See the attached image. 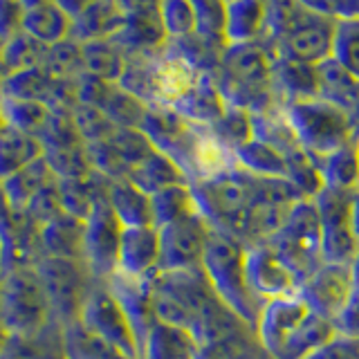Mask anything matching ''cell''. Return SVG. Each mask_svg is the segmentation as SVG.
<instances>
[{"mask_svg": "<svg viewBox=\"0 0 359 359\" xmlns=\"http://www.w3.org/2000/svg\"><path fill=\"white\" fill-rule=\"evenodd\" d=\"M254 334L269 359H308L339 332L332 321L323 319L294 294L267 301L256 321Z\"/></svg>", "mask_w": 359, "mask_h": 359, "instance_id": "obj_1", "label": "cell"}, {"mask_svg": "<svg viewBox=\"0 0 359 359\" xmlns=\"http://www.w3.org/2000/svg\"><path fill=\"white\" fill-rule=\"evenodd\" d=\"M213 81L224 104L243 108L250 115L280 106L272 86V52L263 41L227 45Z\"/></svg>", "mask_w": 359, "mask_h": 359, "instance_id": "obj_2", "label": "cell"}, {"mask_svg": "<svg viewBox=\"0 0 359 359\" xmlns=\"http://www.w3.org/2000/svg\"><path fill=\"white\" fill-rule=\"evenodd\" d=\"M247 245L236 241L233 236L211 229L209 241L202 256V272H205L211 290L245 325L254 330L265 303L254 294L247 280L245 267Z\"/></svg>", "mask_w": 359, "mask_h": 359, "instance_id": "obj_3", "label": "cell"}, {"mask_svg": "<svg viewBox=\"0 0 359 359\" xmlns=\"http://www.w3.org/2000/svg\"><path fill=\"white\" fill-rule=\"evenodd\" d=\"M254 182L256 175L243 171L241 166H231L216 175L189 182V187L196 211L209 222V227L229 233L245 245Z\"/></svg>", "mask_w": 359, "mask_h": 359, "instance_id": "obj_4", "label": "cell"}, {"mask_svg": "<svg viewBox=\"0 0 359 359\" xmlns=\"http://www.w3.org/2000/svg\"><path fill=\"white\" fill-rule=\"evenodd\" d=\"M0 323L9 337H34L50 330L52 312L34 265L11 267L0 276Z\"/></svg>", "mask_w": 359, "mask_h": 359, "instance_id": "obj_5", "label": "cell"}, {"mask_svg": "<svg viewBox=\"0 0 359 359\" xmlns=\"http://www.w3.org/2000/svg\"><path fill=\"white\" fill-rule=\"evenodd\" d=\"M283 112L299 146L310 157L334 153L359 137L351 117L319 97L287 101L283 104Z\"/></svg>", "mask_w": 359, "mask_h": 359, "instance_id": "obj_6", "label": "cell"}, {"mask_svg": "<svg viewBox=\"0 0 359 359\" xmlns=\"http://www.w3.org/2000/svg\"><path fill=\"white\" fill-rule=\"evenodd\" d=\"M265 243L297 274L301 283L317 272L323 263V252L319 216L312 200H301Z\"/></svg>", "mask_w": 359, "mask_h": 359, "instance_id": "obj_7", "label": "cell"}, {"mask_svg": "<svg viewBox=\"0 0 359 359\" xmlns=\"http://www.w3.org/2000/svg\"><path fill=\"white\" fill-rule=\"evenodd\" d=\"M34 269L43 283L45 297H48L54 325L63 328L67 323H74L97 278L90 274L83 263L63 261V258L41 256L34 263Z\"/></svg>", "mask_w": 359, "mask_h": 359, "instance_id": "obj_8", "label": "cell"}, {"mask_svg": "<svg viewBox=\"0 0 359 359\" xmlns=\"http://www.w3.org/2000/svg\"><path fill=\"white\" fill-rule=\"evenodd\" d=\"M355 191H337L323 187L312 198L317 209L319 227H321V252L323 263H341L351 265L359 254V241L353 229L351 202Z\"/></svg>", "mask_w": 359, "mask_h": 359, "instance_id": "obj_9", "label": "cell"}, {"mask_svg": "<svg viewBox=\"0 0 359 359\" xmlns=\"http://www.w3.org/2000/svg\"><path fill=\"white\" fill-rule=\"evenodd\" d=\"M332 32H334V16H325L319 14V11H310L306 7H301V11L290 22L283 36L269 43L267 48L272 52V56H278V59L317 65L330 56Z\"/></svg>", "mask_w": 359, "mask_h": 359, "instance_id": "obj_10", "label": "cell"}, {"mask_svg": "<svg viewBox=\"0 0 359 359\" xmlns=\"http://www.w3.org/2000/svg\"><path fill=\"white\" fill-rule=\"evenodd\" d=\"M76 321L90 332L101 337V339L117 346L119 351L128 353L133 357H140L137 334H135L121 303L115 299V294H112L110 287L106 285V280H95V285L90 287Z\"/></svg>", "mask_w": 359, "mask_h": 359, "instance_id": "obj_11", "label": "cell"}, {"mask_svg": "<svg viewBox=\"0 0 359 359\" xmlns=\"http://www.w3.org/2000/svg\"><path fill=\"white\" fill-rule=\"evenodd\" d=\"M157 233H160V269L166 272L202 269V256L211 227L198 211L164 224Z\"/></svg>", "mask_w": 359, "mask_h": 359, "instance_id": "obj_12", "label": "cell"}, {"mask_svg": "<svg viewBox=\"0 0 359 359\" xmlns=\"http://www.w3.org/2000/svg\"><path fill=\"white\" fill-rule=\"evenodd\" d=\"M121 231L123 227L108 200H101L83 220V263L97 280H106L117 272Z\"/></svg>", "mask_w": 359, "mask_h": 359, "instance_id": "obj_13", "label": "cell"}, {"mask_svg": "<svg viewBox=\"0 0 359 359\" xmlns=\"http://www.w3.org/2000/svg\"><path fill=\"white\" fill-rule=\"evenodd\" d=\"M245 267L250 287L263 303L299 294L301 280L267 243H256L247 247Z\"/></svg>", "mask_w": 359, "mask_h": 359, "instance_id": "obj_14", "label": "cell"}, {"mask_svg": "<svg viewBox=\"0 0 359 359\" xmlns=\"http://www.w3.org/2000/svg\"><path fill=\"white\" fill-rule=\"evenodd\" d=\"M353 292L351 265L341 263H321V267L308 276L299 287V297L308 306L321 314L323 319L337 323Z\"/></svg>", "mask_w": 359, "mask_h": 359, "instance_id": "obj_15", "label": "cell"}, {"mask_svg": "<svg viewBox=\"0 0 359 359\" xmlns=\"http://www.w3.org/2000/svg\"><path fill=\"white\" fill-rule=\"evenodd\" d=\"M198 72L189 61L180 56L166 41L151 54L149 70V106H171L196 83Z\"/></svg>", "mask_w": 359, "mask_h": 359, "instance_id": "obj_16", "label": "cell"}, {"mask_svg": "<svg viewBox=\"0 0 359 359\" xmlns=\"http://www.w3.org/2000/svg\"><path fill=\"white\" fill-rule=\"evenodd\" d=\"M160 269V233L155 227H126L121 231L117 272L149 278Z\"/></svg>", "mask_w": 359, "mask_h": 359, "instance_id": "obj_17", "label": "cell"}, {"mask_svg": "<svg viewBox=\"0 0 359 359\" xmlns=\"http://www.w3.org/2000/svg\"><path fill=\"white\" fill-rule=\"evenodd\" d=\"M106 285L110 287L112 294H115V299L121 303L123 312H126L133 330L137 334L140 353H142V341L146 332H149V325L155 319L153 303H151V276L133 278V276H123L115 272L110 278H106Z\"/></svg>", "mask_w": 359, "mask_h": 359, "instance_id": "obj_18", "label": "cell"}, {"mask_svg": "<svg viewBox=\"0 0 359 359\" xmlns=\"http://www.w3.org/2000/svg\"><path fill=\"white\" fill-rule=\"evenodd\" d=\"M314 70H317V97L346 112L359 130V79L346 72L330 56L314 65Z\"/></svg>", "mask_w": 359, "mask_h": 359, "instance_id": "obj_19", "label": "cell"}, {"mask_svg": "<svg viewBox=\"0 0 359 359\" xmlns=\"http://www.w3.org/2000/svg\"><path fill=\"white\" fill-rule=\"evenodd\" d=\"M200 344L194 332L160 319H153L142 341V359H196Z\"/></svg>", "mask_w": 359, "mask_h": 359, "instance_id": "obj_20", "label": "cell"}, {"mask_svg": "<svg viewBox=\"0 0 359 359\" xmlns=\"http://www.w3.org/2000/svg\"><path fill=\"white\" fill-rule=\"evenodd\" d=\"M168 108H173L177 115H182L191 123L211 126V123L224 112L227 104H224L220 90H218L216 81H213V74L202 72L196 79V83Z\"/></svg>", "mask_w": 359, "mask_h": 359, "instance_id": "obj_21", "label": "cell"}, {"mask_svg": "<svg viewBox=\"0 0 359 359\" xmlns=\"http://www.w3.org/2000/svg\"><path fill=\"white\" fill-rule=\"evenodd\" d=\"M41 256L83 263V220L61 213L39 229ZM86 265V263H83Z\"/></svg>", "mask_w": 359, "mask_h": 359, "instance_id": "obj_22", "label": "cell"}, {"mask_svg": "<svg viewBox=\"0 0 359 359\" xmlns=\"http://www.w3.org/2000/svg\"><path fill=\"white\" fill-rule=\"evenodd\" d=\"M110 180L97 171H90L81 177L59 180V196L63 213L79 220H86L101 200L108 198Z\"/></svg>", "mask_w": 359, "mask_h": 359, "instance_id": "obj_23", "label": "cell"}, {"mask_svg": "<svg viewBox=\"0 0 359 359\" xmlns=\"http://www.w3.org/2000/svg\"><path fill=\"white\" fill-rule=\"evenodd\" d=\"M272 86L280 106L287 101L317 97V70L308 63L272 56Z\"/></svg>", "mask_w": 359, "mask_h": 359, "instance_id": "obj_24", "label": "cell"}, {"mask_svg": "<svg viewBox=\"0 0 359 359\" xmlns=\"http://www.w3.org/2000/svg\"><path fill=\"white\" fill-rule=\"evenodd\" d=\"M265 32V0H229L224 5V43H254Z\"/></svg>", "mask_w": 359, "mask_h": 359, "instance_id": "obj_25", "label": "cell"}, {"mask_svg": "<svg viewBox=\"0 0 359 359\" xmlns=\"http://www.w3.org/2000/svg\"><path fill=\"white\" fill-rule=\"evenodd\" d=\"M123 14L115 0H95L86 11H81L70 27V39L76 43L115 39L117 32L123 27Z\"/></svg>", "mask_w": 359, "mask_h": 359, "instance_id": "obj_26", "label": "cell"}, {"mask_svg": "<svg viewBox=\"0 0 359 359\" xmlns=\"http://www.w3.org/2000/svg\"><path fill=\"white\" fill-rule=\"evenodd\" d=\"M108 205L121 222V227H153L151 220V196L144 194L128 180H110Z\"/></svg>", "mask_w": 359, "mask_h": 359, "instance_id": "obj_27", "label": "cell"}, {"mask_svg": "<svg viewBox=\"0 0 359 359\" xmlns=\"http://www.w3.org/2000/svg\"><path fill=\"white\" fill-rule=\"evenodd\" d=\"M61 353L63 359H140L101 339L79 321L61 328Z\"/></svg>", "mask_w": 359, "mask_h": 359, "instance_id": "obj_28", "label": "cell"}, {"mask_svg": "<svg viewBox=\"0 0 359 359\" xmlns=\"http://www.w3.org/2000/svg\"><path fill=\"white\" fill-rule=\"evenodd\" d=\"M54 180L56 175L52 173L50 164L45 162V157H39L36 162L27 164L25 168H20L14 175L3 180L0 187H3L7 205L14 211H22L34 200V196L43 191L50 182H54Z\"/></svg>", "mask_w": 359, "mask_h": 359, "instance_id": "obj_29", "label": "cell"}, {"mask_svg": "<svg viewBox=\"0 0 359 359\" xmlns=\"http://www.w3.org/2000/svg\"><path fill=\"white\" fill-rule=\"evenodd\" d=\"M70 27L72 18L54 3L29 7L25 9V16H22V32L34 41H39L41 45H45V48L70 36Z\"/></svg>", "mask_w": 359, "mask_h": 359, "instance_id": "obj_30", "label": "cell"}, {"mask_svg": "<svg viewBox=\"0 0 359 359\" xmlns=\"http://www.w3.org/2000/svg\"><path fill=\"white\" fill-rule=\"evenodd\" d=\"M39 157H43V144L39 137L9 126L0 128V182L36 162Z\"/></svg>", "mask_w": 359, "mask_h": 359, "instance_id": "obj_31", "label": "cell"}, {"mask_svg": "<svg viewBox=\"0 0 359 359\" xmlns=\"http://www.w3.org/2000/svg\"><path fill=\"white\" fill-rule=\"evenodd\" d=\"M81 61L83 72L97 76L101 81L117 83L126 65V52L115 39H99L81 43Z\"/></svg>", "mask_w": 359, "mask_h": 359, "instance_id": "obj_32", "label": "cell"}, {"mask_svg": "<svg viewBox=\"0 0 359 359\" xmlns=\"http://www.w3.org/2000/svg\"><path fill=\"white\" fill-rule=\"evenodd\" d=\"M123 180H128V182H133L135 187L142 189L144 194H149V196H153L155 191H162L166 187H173V184H189L184 173L180 171V166L171 160V157H166L160 151H153Z\"/></svg>", "mask_w": 359, "mask_h": 359, "instance_id": "obj_33", "label": "cell"}, {"mask_svg": "<svg viewBox=\"0 0 359 359\" xmlns=\"http://www.w3.org/2000/svg\"><path fill=\"white\" fill-rule=\"evenodd\" d=\"M317 164L323 187L337 191H357L359 189V157L357 142L341 146L339 151L328 153L323 157H312Z\"/></svg>", "mask_w": 359, "mask_h": 359, "instance_id": "obj_34", "label": "cell"}, {"mask_svg": "<svg viewBox=\"0 0 359 359\" xmlns=\"http://www.w3.org/2000/svg\"><path fill=\"white\" fill-rule=\"evenodd\" d=\"M236 166L256 177H285V155L261 140L245 142L233 151Z\"/></svg>", "mask_w": 359, "mask_h": 359, "instance_id": "obj_35", "label": "cell"}, {"mask_svg": "<svg viewBox=\"0 0 359 359\" xmlns=\"http://www.w3.org/2000/svg\"><path fill=\"white\" fill-rule=\"evenodd\" d=\"M196 211V202L189 184H173L151 196V220L153 227L160 229L164 224L180 220Z\"/></svg>", "mask_w": 359, "mask_h": 359, "instance_id": "obj_36", "label": "cell"}, {"mask_svg": "<svg viewBox=\"0 0 359 359\" xmlns=\"http://www.w3.org/2000/svg\"><path fill=\"white\" fill-rule=\"evenodd\" d=\"M48 115L50 108L45 104H39V101L0 95V117H3V123L9 128H16L39 137L45 121H48Z\"/></svg>", "mask_w": 359, "mask_h": 359, "instance_id": "obj_37", "label": "cell"}, {"mask_svg": "<svg viewBox=\"0 0 359 359\" xmlns=\"http://www.w3.org/2000/svg\"><path fill=\"white\" fill-rule=\"evenodd\" d=\"M45 50H48L45 45L27 36L25 32H18L11 39L3 41L0 43V70H3V76L41 65Z\"/></svg>", "mask_w": 359, "mask_h": 359, "instance_id": "obj_38", "label": "cell"}, {"mask_svg": "<svg viewBox=\"0 0 359 359\" xmlns=\"http://www.w3.org/2000/svg\"><path fill=\"white\" fill-rule=\"evenodd\" d=\"M330 59L359 79V16H337Z\"/></svg>", "mask_w": 359, "mask_h": 359, "instance_id": "obj_39", "label": "cell"}, {"mask_svg": "<svg viewBox=\"0 0 359 359\" xmlns=\"http://www.w3.org/2000/svg\"><path fill=\"white\" fill-rule=\"evenodd\" d=\"M99 110L104 112L117 128H140L149 106H146L144 101H140L137 97H133L130 93H126L119 83H112L106 99L101 101Z\"/></svg>", "mask_w": 359, "mask_h": 359, "instance_id": "obj_40", "label": "cell"}, {"mask_svg": "<svg viewBox=\"0 0 359 359\" xmlns=\"http://www.w3.org/2000/svg\"><path fill=\"white\" fill-rule=\"evenodd\" d=\"M196 359H269L258 346L254 330H241L218 341L200 346Z\"/></svg>", "mask_w": 359, "mask_h": 359, "instance_id": "obj_41", "label": "cell"}, {"mask_svg": "<svg viewBox=\"0 0 359 359\" xmlns=\"http://www.w3.org/2000/svg\"><path fill=\"white\" fill-rule=\"evenodd\" d=\"M108 144L121 164L123 177L155 151V146L149 142V137H146L140 128H117L108 137Z\"/></svg>", "mask_w": 359, "mask_h": 359, "instance_id": "obj_42", "label": "cell"}, {"mask_svg": "<svg viewBox=\"0 0 359 359\" xmlns=\"http://www.w3.org/2000/svg\"><path fill=\"white\" fill-rule=\"evenodd\" d=\"M41 67L54 79H63V81H72L83 72V61H81V43L74 39H63L59 43L50 45L45 50Z\"/></svg>", "mask_w": 359, "mask_h": 359, "instance_id": "obj_43", "label": "cell"}, {"mask_svg": "<svg viewBox=\"0 0 359 359\" xmlns=\"http://www.w3.org/2000/svg\"><path fill=\"white\" fill-rule=\"evenodd\" d=\"M207 128L211 130L213 137H216L220 144L227 146L231 153L254 137L252 135V115L247 110L236 108V106L224 108L222 115Z\"/></svg>", "mask_w": 359, "mask_h": 359, "instance_id": "obj_44", "label": "cell"}, {"mask_svg": "<svg viewBox=\"0 0 359 359\" xmlns=\"http://www.w3.org/2000/svg\"><path fill=\"white\" fill-rule=\"evenodd\" d=\"M43 157H45V162L50 164L56 180L81 177L93 171V166H90V160H88L86 144L61 146V149H45Z\"/></svg>", "mask_w": 359, "mask_h": 359, "instance_id": "obj_45", "label": "cell"}, {"mask_svg": "<svg viewBox=\"0 0 359 359\" xmlns=\"http://www.w3.org/2000/svg\"><path fill=\"white\" fill-rule=\"evenodd\" d=\"M160 22L168 41L187 39L196 34V11L191 0H162Z\"/></svg>", "mask_w": 359, "mask_h": 359, "instance_id": "obj_46", "label": "cell"}, {"mask_svg": "<svg viewBox=\"0 0 359 359\" xmlns=\"http://www.w3.org/2000/svg\"><path fill=\"white\" fill-rule=\"evenodd\" d=\"M72 121L76 126L79 137L83 140V144H95L101 140H108L112 133L117 130V126L112 123L104 112L93 106L76 104L72 108Z\"/></svg>", "mask_w": 359, "mask_h": 359, "instance_id": "obj_47", "label": "cell"}, {"mask_svg": "<svg viewBox=\"0 0 359 359\" xmlns=\"http://www.w3.org/2000/svg\"><path fill=\"white\" fill-rule=\"evenodd\" d=\"M196 11V34L202 39L224 43V0H191ZM227 45V43H224Z\"/></svg>", "mask_w": 359, "mask_h": 359, "instance_id": "obj_48", "label": "cell"}, {"mask_svg": "<svg viewBox=\"0 0 359 359\" xmlns=\"http://www.w3.org/2000/svg\"><path fill=\"white\" fill-rule=\"evenodd\" d=\"M54 328V325H52ZM45 330L43 334L34 337V339H22V337H9L7 346L0 353V359H63L61 344L59 346H45Z\"/></svg>", "mask_w": 359, "mask_h": 359, "instance_id": "obj_49", "label": "cell"}, {"mask_svg": "<svg viewBox=\"0 0 359 359\" xmlns=\"http://www.w3.org/2000/svg\"><path fill=\"white\" fill-rule=\"evenodd\" d=\"M22 211H25L27 216L39 224V227H43L45 222H50L54 218H59L63 213L61 196H59V180H54V182H50L43 191H39V194L34 196V200Z\"/></svg>", "mask_w": 359, "mask_h": 359, "instance_id": "obj_50", "label": "cell"}, {"mask_svg": "<svg viewBox=\"0 0 359 359\" xmlns=\"http://www.w3.org/2000/svg\"><path fill=\"white\" fill-rule=\"evenodd\" d=\"M351 274H353V292L348 299L341 317L337 319V332L341 337H351V339H359V254L351 263Z\"/></svg>", "mask_w": 359, "mask_h": 359, "instance_id": "obj_51", "label": "cell"}, {"mask_svg": "<svg viewBox=\"0 0 359 359\" xmlns=\"http://www.w3.org/2000/svg\"><path fill=\"white\" fill-rule=\"evenodd\" d=\"M22 16L25 7L20 0H0V43L22 32Z\"/></svg>", "mask_w": 359, "mask_h": 359, "instance_id": "obj_52", "label": "cell"}, {"mask_svg": "<svg viewBox=\"0 0 359 359\" xmlns=\"http://www.w3.org/2000/svg\"><path fill=\"white\" fill-rule=\"evenodd\" d=\"M308 359H359V339L337 334L330 344L319 348Z\"/></svg>", "mask_w": 359, "mask_h": 359, "instance_id": "obj_53", "label": "cell"}, {"mask_svg": "<svg viewBox=\"0 0 359 359\" xmlns=\"http://www.w3.org/2000/svg\"><path fill=\"white\" fill-rule=\"evenodd\" d=\"M121 9L123 18H140V16H157L160 14L162 0H115Z\"/></svg>", "mask_w": 359, "mask_h": 359, "instance_id": "obj_54", "label": "cell"}, {"mask_svg": "<svg viewBox=\"0 0 359 359\" xmlns=\"http://www.w3.org/2000/svg\"><path fill=\"white\" fill-rule=\"evenodd\" d=\"M54 5H59L67 16H70L72 20L81 14V11H86L90 5L95 3V0H52Z\"/></svg>", "mask_w": 359, "mask_h": 359, "instance_id": "obj_55", "label": "cell"}, {"mask_svg": "<svg viewBox=\"0 0 359 359\" xmlns=\"http://www.w3.org/2000/svg\"><path fill=\"white\" fill-rule=\"evenodd\" d=\"M351 218H353V229H355V236L359 241V189L353 194V202H351Z\"/></svg>", "mask_w": 359, "mask_h": 359, "instance_id": "obj_56", "label": "cell"}, {"mask_svg": "<svg viewBox=\"0 0 359 359\" xmlns=\"http://www.w3.org/2000/svg\"><path fill=\"white\" fill-rule=\"evenodd\" d=\"M9 213H11V207L7 205V198L3 194V187H0V222H5L9 218Z\"/></svg>", "mask_w": 359, "mask_h": 359, "instance_id": "obj_57", "label": "cell"}, {"mask_svg": "<svg viewBox=\"0 0 359 359\" xmlns=\"http://www.w3.org/2000/svg\"><path fill=\"white\" fill-rule=\"evenodd\" d=\"M5 274V241H3V233H0V276Z\"/></svg>", "mask_w": 359, "mask_h": 359, "instance_id": "obj_58", "label": "cell"}, {"mask_svg": "<svg viewBox=\"0 0 359 359\" xmlns=\"http://www.w3.org/2000/svg\"><path fill=\"white\" fill-rule=\"evenodd\" d=\"M7 341H9V332L5 330V325L0 323V353H3V348L7 346Z\"/></svg>", "mask_w": 359, "mask_h": 359, "instance_id": "obj_59", "label": "cell"}, {"mask_svg": "<svg viewBox=\"0 0 359 359\" xmlns=\"http://www.w3.org/2000/svg\"><path fill=\"white\" fill-rule=\"evenodd\" d=\"M43 3H52V0H20V5L29 9V7H36V5H43Z\"/></svg>", "mask_w": 359, "mask_h": 359, "instance_id": "obj_60", "label": "cell"}, {"mask_svg": "<svg viewBox=\"0 0 359 359\" xmlns=\"http://www.w3.org/2000/svg\"><path fill=\"white\" fill-rule=\"evenodd\" d=\"M357 157H359V137H357Z\"/></svg>", "mask_w": 359, "mask_h": 359, "instance_id": "obj_61", "label": "cell"}, {"mask_svg": "<svg viewBox=\"0 0 359 359\" xmlns=\"http://www.w3.org/2000/svg\"><path fill=\"white\" fill-rule=\"evenodd\" d=\"M5 126V123H3V117H0V128H3Z\"/></svg>", "mask_w": 359, "mask_h": 359, "instance_id": "obj_62", "label": "cell"}, {"mask_svg": "<svg viewBox=\"0 0 359 359\" xmlns=\"http://www.w3.org/2000/svg\"><path fill=\"white\" fill-rule=\"evenodd\" d=\"M224 3H229V0H224Z\"/></svg>", "mask_w": 359, "mask_h": 359, "instance_id": "obj_63", "label": "cell"}]
</instances>
